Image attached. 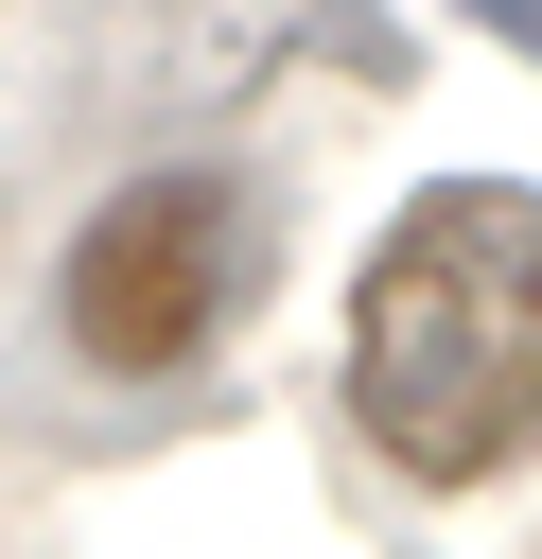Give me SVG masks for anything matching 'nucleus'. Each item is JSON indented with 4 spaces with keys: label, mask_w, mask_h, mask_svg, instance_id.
<instances>
[{
    "label": "nucleus",
    "mask_w": 542,
    "mask_h": 559,
    "mask_svg": "<svg viewBox=\"0 0 542 559\" xmlns=\"http://www.w3.org/2000/svg\"><path fill=\"white\" fill-rule=\"evenodd\" d=\"M262 280H280V210H262L245 175L157 157V175H122V192L70 227L52 314H70V349H87L105 384H157V367H192L210 332H245Z\"/></svg>",
    "instance_id": "f03ea898"
},
{
    "label": "nucleus",
    "mask_w": 542,
    "mask_h": 559,
    "mask_svg": "<svg viewBox=\"0 0 542 559\" xmlns=\"http://www.w3.org/2000/svg\"><path fill=\"white\" fill-rule=\"evenodd\" d=\"M350 419L402 489H490L542 437V192L437 175L350 280Z\"/></svg>",
    "instance_id": "f257e3e1"
}]
</instances>
